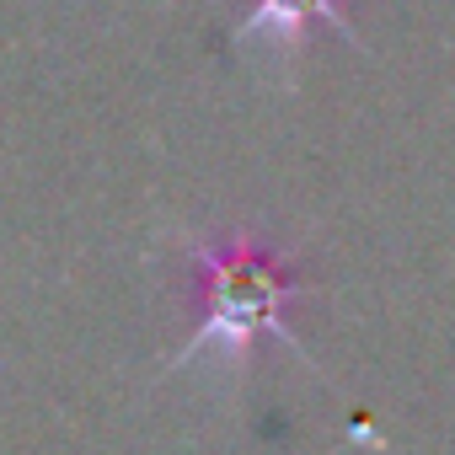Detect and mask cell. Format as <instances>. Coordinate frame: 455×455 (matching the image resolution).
Masks as SVG:
<instances>
[{"label":"cell","instance_id":"cell-1","mask_svg":"<svg viewBox=\"0 0 455 455\" xmlns=\"http://www.w3.org/2000/svg\"><path fill=\"white\" fill-rule=\"evenodd\" d=\"M193 268L204 274V322L188 332V343L172 354L166 370H182L204 354H220V359H231V364H247L252 343L258 338H274L284 343L295 359L316 364L306 354V343L295 338V327L284 322L290 306L306 300V279L290 274V263L263 247L252 231H225L220 242H182Z\"/></svg>","mask_w":455,"mask_h":455},{"label":"cell","instance_id":"cell-2","mask_svg":"<svg viewBox=\"0 0 455 455\" xmlns=\"http://www.w3.org/2000/svg\"><path fill=\"white\" fill-rule=\"evenodd\" d=\"M311 22H327L348 49H364L359 33L343 22L338 0H252V12H247L242 22H231V44H242V38H252V33H284V44L300 49V38H306Z\"/></svg>","mask_w":455,"mask_h":455}]
</instances>
